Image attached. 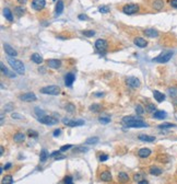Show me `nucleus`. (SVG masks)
<instances>
[{"label": "nucleus", "instance_id": "nucleus-1", "mask_svg": "<svg viewBox=\"0 0 177 184\" xmlns=\"http://www.w3.org/2000/svg\"><path fill=\"white\" fill-rule=\"evenodd\" d=\"M122 123L125 124L126 127H130V128H144V127H149V125L144 121H142L139 117L134 116H125L122 118Z\"/></svg>", "mask_w": 177, "mask_h": 184}, {"label": "nucleus", "instance_id": "nucleus-2", "mask_svg": "<svg viewBox=\"0 0 177 184\" xmlns=\"http://www.w3.org/2000/svg\"><path fill=\"white\" fill-rule=\"evenodd\" d=\"M8 62H9V65L12 67L13 70L17 71L19 75H24L25 67L24 65H23V62L21 60H18V59H15V58H13V57H9V58H8Z\"/></svg>", "mask_w": 177, "mask_h": 184}, {"label": "nucleus", "instance_id": "nucleus-3", "mask_svg": "<svg viewBox=\"0 0 177 184\" xmlns=\"http://www.w3.org/2000/svg\"><path fill=\"white\" fill-rule=\"evenodd\" d=\"M172 56H173V52H172V50H165L163 53H161L159 56H156V57L153 59V61L160 62V64H165V62H167V61L171 59Z\"/></svg>", "mask_w": 177, "mask_h": 184}, {"label": "nucleus", "instance_id": "nucleus-4", "mask_svg": "<svg viewBox=\"0 0 177 184\" xmlns=\"http://www.w3.org/2000/svg\"><path fill=\"white\" fill-rule=\"evenodd\" d=\"M41 92L49 95H58L60 93V88L57 86H47L41 89Z\"/></svg>", "mask_w": 177, "mask_h": 184}, {"label": "nucleus", "instance_id": "nucleus-5", "mask_svg": "<svg viewBox=\"0 0 177 184\" xmlns=\"http://www.w3.org/2000/svg\"><path fill=\"white\" fill-rule=\"evenodd\" d=\"M139 11V6L136 5V3H129V5H126V6L122 7V12L125 14H134Z\"/></svg>", "mask_w": 177, "mask_h": 184}, {"label": "nucleus", "instance_id": "nucleus-6", "mask_svg": "<svg viewBox=\"0 0 177 184\" xmlns=\"http://www.w3.org/2000/svg\"><path fill=\"white\" fill-rule=\"evenodd\" d=\"M38 122L50 126V125H55V124H57V123H58V120L53 116H47V115H45V116L38 118Z\"/></svg>", "mask_w": 177, "mask_h": 184}, {"label": "nucleus", "instance_id": "nucleus-7", "mask_svg": "<svg viewBox=\"0 0 177 184\" xmlns=\"http://www.w3.org/2000/svg\"><path fill=\"white\" fill-rule=\"evenodd\" d=\"M62 123L65 125H67L69 127H77V126H82L84 125V121L79 120V121H72V120H69V118H63Z\"/></svg>", "mask_w": 177, "mask_h": 184}, {"label": "nucleus", "instance_id": "nucleus-8", "mask_svg": "<svg viewBox=\"0 0 177 184\" xmlns=\"http://www.w3.org/2000/svg\"><path fill=\"white\" fill-rule=\"evenodd\" d=\"M95 48L98 49V52H104V50H106L107 49V42L105 41V40H102V38H98L96 40V42H95Z\"/></svg>", "mask_w": 177, "mask_h": 184}, {"label": "nucleus", "instance_id": "nucleus-9", "mask_svg": "<svg viewBox=\"0 0 177 184\" xmlns=\"http://www.w3.org/2000/svg\"><path fill=\"white\" fill-rule=\"evenodd\" d=\"M36 95L33 93V92H27L24 93L22 95H20V100L25 101V102H32V101H36Z\"/></svg>", "mask_w": 177, "mask_h": 184}, {"label": "nucleus", "instance_id": "nucleus-10", "mask_svg": "<svg viewBox=\"0 0 177 184\" xmlns=\"http://www.w3.org/2000/svg\"><path fill=\"white\" fill-rule=\"evenodd\" d=\"M45 5H46V1H45V0H33V1H32V7H33L35 10H37V11L43 10Z\"/></svg>", "mask_w": 177, "mask_h": 184}, {"label": "nucleus", "instance_id": "nucleus-11", "mask_svg": "<svg viewBox=\"0 0 177 184\" xmlns=\"http://www.w3.org/2000/svg\"><path fill=\"white\" fill-rule=\"evenodd\" d=\"M126 82L128 83V86H130L131 88H139L140 87V80L137 79L136 77H128L126 79Z\"/></svg>", "mask_w": 177, "mask_h": 184}, {"label": "nucleus", "instance_id": "nucleus-12", "mask_svg": "<svg viewBox=\"0 0 177 184\" xmlns=\"http://www.w3.org/2000/svg\"><path fill=\"white\" fill-rule=\"evenodd\" d=\"M74 79H75V76H74L72 73H69V74H67L66 77H65V85L67 87H71L72 83L74 82Z\"/></svg>", "mask_w": 177, "mask_h": 184}, {"label": "nucleus", "instance_id": "nucleus-13", "mask_svg": "<svg viewBox=\"0 0 177 184\" xmlns=\"http://www.w3.org/2000/svg\"><path fill=\"white\" fill-rule=\"evenodd\" d=\"M47 66L53 69H58L61 66V61L58 59H48L47 60Z\"/></svg>", "mask_w": 177, "mask_h": 184}, {"label": "nucleus", "instance_id": "nucleus-14", "mask_svg": "<svg viewBox=\"0 0 177 184\" xmlns=\"http://www.w3.org/2000/svg\"><path fill=\"white\" fill-rule=\"evenodd\" d=\"M151 153H152V151L149 148H141L140 150L138 151V156L140 158H148V157L151 156Z\"/></svg>", "mask_w": 177, "mask_h": 184}, {"label": "nucleus", "instance_id": "nucleus-15", "mask_svg": "<svg viewBox=\"0 0 177 184\" xmlns=\"http://www.w3.org/2000/svg\"><path fill=\"white\" fill-rule=\"evenodd\" d=\"M3 48H5V50H6V53L8 54V55L10 56V57H15L17 56V50L14 48H12L9 44H5V46H3Z\"/></svg>", "mask_w": 177, "mask_h": 184}, {"label": "nucleus", "instance_id": "nucleus-16", "mask_svg": "<svg viewBox=\"0 0 177 184\" xmlns=\"http://www.w3.org/2000/svg\"><path fill=\"white\" fill-rule=\"evenodd\" d=\"M134 43L138 46V47H141V48H143V47H146L148 45V42L144 40V38H142V37H136L134 41Z\"/></svg>", "mask_w": 177, "mask_h": 184}, {"label": "nucleus", "instance_id": "nucleus-17", "mask_svg": "<svg viewBox=\"0 0 177 184\" xmlns=\"http://www.w3.org/2000/svg\"><path fill=\"white\" fill-rule=\"evenodd\" d=\"M153 97H154V99H155L159 103L163 102L165 100V94H163L162 92L158 91V90H154V91H153Z\"/></svg>", "mask_w": 177, "mask_h": 184}, {"label": "nucleus", "instance_id": "nucleus-18", "mask_svg": "<svg viewBox=\"0 0 177 184\" xmlns=\"http://www.w3.org/2000/svg\"><path fill=\"white\" fill-rule=\"evenodd\" d=\"M62 11H63V1H62V0H58L55 8L56 15H60L61 13H62Z\"/></svg>", "mask_w": 177, "mask_h": 184}, {"label": "nucleus", "instance_id": "nucleus-19", "mask_svg": "<svg viewBox=\"0 0 177 184\" xmlns=\"http://www.w3.org/2000/svg\"><path fill=\"white\" fill-rule=\"evenodd\" d=\"M100 179H101L102 181H104V182H110V181H112L113 177H112L110 171H104L102 172V174L100 175Z\"/></svg>", "mask_w": 177, "mask_h": 184}, {"label": "nucleus", "instance_id": "nucleus-20", "mask_svg": "<svg viewBox=\"0 0 177 184\" xmlns=\"http://www.w3.org/2000/svg\"><path fill=\"white\" fill-rule=\"evenodd\" d=\"M144 35H147L148 37H156L159 35V32L154 29H147V30L143 31Z\"/></svg>", "mask_w": 177, "mask_h": 184}, {"label": "nucleus", "instance_id": "nucleus-21", "mask_svg": "<svg viewBox=\"0 0 177 184\" xmlns=\"http://www.w3.org/2000/svg\"><path fill=\"white\" fill-rule=\"evenodd\" d=\"M118 180L120 183H127L129 181V175L125 172H119L118 173Z\"/></svg>", "mask_w": 177, "mask_h": 184}, {"label": "nucleus", "instance_id": "nucleus-22", "mask_svg": "<svg viewBox=\"0 0 177 184\" xmlns=\"http://www.w3.org/2000/svg\"><path fill=\"white\" fill-rule=\"evenodd\" d=\"M152 7L155 10H162L164 7V1L163 0H154Z\"/></svg>", "mask_w": 177, "mask_h": 184}, {"label": "nucleus", "instance_id": "nucleus-23", "mask_svg": "<svg viewBox=\"0 0 177 184\" xmlns=\"http://www.w3.org/2000/svg\"><path fill=\"white\" fill-rule=\"evenodd\" d=\"M138 138L141 141H147V142H153L155 140V137L154 136H149V135H139Z\"/></svg>", "mask_w": 177, "mask_h": 184}, {"label": "nucleus", "instance_id": "nucleus-24", "mask_svg": "<svg viewBox=\"0 0 177 184\" xmlns=\"http://www.w3.org/2000/svg\"><path fill=\"white\" fill-rule=\"evenodd\" d=\"M31 60L34 61L35 64H42V62H43V58H42V56L39 55V54L34 53V54H32V56H31Z\"/></svg>", "mask_w": 177, "mask_h": 184}, {"label": "nucleus", "instance_id": "nucleus-25", "mask_svg": "<svg viewBox=\"0 0 177 184\" xmlns=\"http://www.w3.org/2000/svg\"><path fill=\"white\" fill-rule=\"evenodd\" d=\"M13 140L15 142H23L25 140V135L23 133H17L13 136Z\"/></svg>", "mask_w": 177, "mask_h": 184}, {"label": "nucleus", "instance_id": "nucleus-26", "mask_svg": "<svg viewBox=\"0 0 177 184\" xmlns=\"http://www.w3.org/2000/svg\"><path fill=\"white\" fill-rule=\"evenodd\" d=\"M3 15L6 17V19L9 21V22H12L13 21L12 12L10 11V9H9V8H5V9H3Z\"/></svg>", "mask_w": 177, "mask_h": 184}, {"label": "nucleus", "instance_id": "nucleus-27", "mask_svg": "<svg viewBox=\"0 0 177 184\" xmlns=\"http://www.w3.org/2000/svg\"><path fill=\"white\" fill-rule=\"evenodd\" d=\"M166 116H167V114L164 111H155L154 112V118H156V120H163Z\"/></svg>", "mask_w": 177, "mask_h": 184}, {"label": "nucleus", "instance_id": "nucleus-28", "mask_svg": "<svg viewBox=\"0 0 177 184\" xmlns=\"http://www.w3.org/2000/svg\"><path fill=\"white\" fill-rule=\"evenodd\" d=\"M149 172H150V174H152V175H161L163 171H162V169H160L158 167H151Z\"/></svg>", "mask_w": 177, "mask_h": 184}, {"label": "nucleus", "instance_id": "nucleus-29", "mask_svg": "<svg viewBox=\"0 0 177 184\" xmlns=\"http://www.w3.org/2000/svg\"><path fill=\"white\" fill-rule=\"evenodd\" d=\"M0 67H1V71H2V74L3 75H6V76H8V77H11V78H13L15 75H12L8 69H7L6 67H5V65H3V62H1L0 64Z\"/></svg>", "mask_w": 177, "mask_h": 184}, {"label": "nucleus", "instance_id": "nucleus-30", "mask_svg": "<svg viewBox=\"0 0 177 184\" xmlns=\"http://www.w3.org/2000/svg\"><path fill=\"white\" fill-rule=\"evenodd\" d=\"M13 183V178L12 175L8 174V175H5L2 178V184H12Z\"/></svg>", "mask_w": 177, "mask_h": 184}, {"label": "nucleus", "instance_id": "nucleus-31", "mask_svg": "<svg viewBox=\"0 0 177 184\" xmlns=\"http://www.w3.org/2000/svg\"><path fill=\"white\" fill-rule=\"evenodd\" d=\"M100 141L98 137H90L85 140V145H94V144H98Z\"/></svg>", "mask_w": 177, "mask_h": 184}, {"label": "nucleus", "instance_id": "nucleus-32", "mask_svg": "<svg viewBox=\"0 0 177 184\" xmlns=\"http://www.w3.org/2000/svg\"><path fill=\"white\" fill-rule=\"evenodd\" d=\"M173 127H176V125H175V124H173V123H163V124L159 125V128H162V129L173 128Z\"/></svg>", "mask_w": 177, "mask_h": 184}, {"label": "nucleus", "instance_id": "nucleus-33", "mask_svg": "<svg viewBox=\"0 0 177 184\" xmlns=\"http://www.w3.org/2000/svg\"><path fill=\"white\" fill-rule=\"evenodd\" d=\"M41 162H45L47 158H48V152H47V150L46 149H43L42 151H41Z\"/></svg>", "mask_w": 177, "mask_h": 184}, {"label": "nucleus", "instance_id": "nucleus-34", "mask_svg": "<svg viewBox=\"0 0 177 184\" xmlns=\"http://www.w3.org/2000/svg\"><path fill=\"white\" fill-rule=\"evenodd\" d=\"M82 34L86 37H92V36H94V35H95V32H94L93 30H86V31H83V32H82Z\"/></svg>", "mask_w": 177, "mask_h": 184}, {"label": "nucleus", "instance_id": "nucleus-35", "mask_svg": "<svg viewBox=\"0 0 177 184\" xmlns=\"http://www.w3.org/2000/svg\"><path fill=\"white\" fill-rule=\"evenodd\" d=\"M34 112H35V114L37 115V117H38V118L45 116V112H44L43 110H41V109H38V107H35Z\"/></svg>", "mask_w": 177, "mask_h": 184}, {"label": "nucleus", "instance_id": "nucleus-36", "mask_svg": "<svg viewBox=\"0 0 177 184\" xmlns=\"http://www.w3.org/2000/svg\"><path fill=\"white\" fill-rule=\"evenodd\" d=\"M74 110H75V106H74L72 103H68V104L66 105V111L69 112V113H73Z\"/></svg>", "mask_w": 177, "mask_h": 184}, {"label": "nucleus", "instance_id": "nucleus-37", "mask_svg": "<svg viewBox=\"0 0 177 184\" xmlns=\"http://www.w3.org/2000/svg\"><path fill=\"white\" fill-rule=\"evenodd\" d=\"M101 109H102V106L100 104H92L91 106H90V110H91L92 112H98Z\"/></svg>", "mask_w": 177, "mask_h": 184}, {"label": "nucleus", "instance_id": "nucleus-38", "mask_svg": "<svg viewBox=\"0 0 177 184\" xmlns=\"http://www.w3.org/2000/svg\"><path fill=\"white\" fill-rule=\"evenodd\" d=\"M98 11L101 13H108L110 12V7L107 6H102L98 8Z\"/></svg>", "mask_w": 177, "mask_h": 184}, {"label": "nucleus", "instance_id": "nucleus-39", "mask_svg": "<svg viewBox=\"0 0 177 184\" xmlns=\"http://www.w3.org/2000/svg\"><path fill=\"white\" fill-rule=\"evenodd\" d=\"M136 112H137V114H139V115H142L143 113H144V109L142 107V105H137L136 106Z\"/></svg>", "mask_w": 177, "mask_h": 184}, {"label": "nucleus", "instance_id": "nucleus-40", "mask_svg": "<svg viewBox=\"0 0 177 184\" xmlns=\"http://www.w3.org/2000/svg\"><path fill=\"white\" fill-rule=\"evenodd\" d=\"M14 11H15V13L18 14L19 17H21V15L24 13V9H23V8H20V7H17V8L14 9Z\"/></svg>", "mask_w": 177, "mask_h": 184}, {"label": "nucleus", "instance_id": "nucleus-41", "mask_svg": "<svg viewBox=\"0 0 177 184\" xmlns=\"http://www.w3.org/2000/svg\"><path fill=\"white\" fill-rule=\"evenodd\" d=\"M63 182H65V184H74L72 178H71V177H69V175H68V177H65Z\"/></svg>", "mask_w": 177, "mask_h": 184}, {"label": "nucleus", "instance_id": "nucleus-42", "mask_svg": "<svg viewBox=\"0 0 177 184\" xmlns=\"http://www.w3.org/2000/svg\"><path fill=\"white\" fill-rule=\"evenodd\" d=\"M146 110H147L148 112H155L156 107H155V105L154 104H148L147 107H146Z\"/></svg>", "mask_w": 177, "mask_h": 184}, {"label": "nucleus", "instance_id": "nucleus-43", "mask_svg": "<svg viewBox=\"0 0 177 184\" xmlns=\"http://www.w3.org/2000/svg\"><path fill=\"white\" fill-rule=\"evenodd\" d=\"M89 149L87 148H85V147H79V148H75L74 149V152H86Z\"/></svg>", "mask_w": 177, "mask_h": 184}, {"label": "nucleus", "instance_id": "nucleus-44", "mask_svg": "<svg viewBox=\"0 0 177 184\" xmlns=\"http://www.w3.org/2000/svg\"><path fill=\"white\" fill-rule=\"evenodd\" d=\"M11 116H12V118H15V120H23V118H24V117L22 116L21 114H19V113H12Z\"/></svg>", "mask_w": 177, "mask_h": 184}, {"label": "nucleus", "instance_id": "nucleus-45", "mask_svg": "<svg viewBox=\"0 0 177 184\" xmlns=\"http://www.w3.org/2000/svg\"><path fill=\"white\" fill-rule=\"evenodd\" d=\"M100 122L102 123V124H108L110 122V117H101L100 118Z\"/></svg>", "mask_w": 177, "mask_h": 184}, {"label": "nucleus", "instance_id": "nucleus-46", "mask_svg": "<svg viewBox=\"0 0 177 184\" xmlns=\"http://www.w3.org/2000/svg\"><path fill=\"white\" fill-rule=\"evenodd\" d=\"M134 181H141V180H143V177H142V174H140V173H138V174H134Z\"/></svg>", "mask_w": 177, "mask_h": 184}, {"label": "nucleus", "instance_id": "nucleus-47", "mask_svg": "<svg viewBox=\"0 0 177 184\" xmlns=\"http://www.w3.org/2000/svg\"><path fill=\"white\" fill-rule=\"evenodd\" d=\"M29 136L30 137H37L38 136V133L37 132H35V130H29Z\"/></svg>", "mask_w": 177, "mask_h": 184}, {"label": "nucleus", "instance_id": "nucleus-48", "mask_svg": "<svg viewBox=\"0 0 177 184\" xmlns=\"http://www.w3.org/2000/svg\"><path fill=\"white\" fill-rule=\"evenodd\" d=\"M107 159H108V156H107V154H102V156H100V161H101V162H104V161H106Z\"/></svg>", "mask_w": 177, "mask_h": 184}, {"label": "nucleus", "instance_id": "nucleus-49", "mask_svg": "<svg viewBox=\"0 0 177 184\" xmlns=\"http://www.w3.org/2000/svg\"><path fill=\"white\" fill-rule=\"evenodd\" d=\"M71 147H72V145H67V146H62V147L60 148V151H66V150H68V149H70Z\"/></svg>", "mask_w": 177, "mask_h": 184}, {"label": "nucleus", "instance_id": "nucleus-50", "mask_svg": "<svg viewBox=\"0 0 177 184\" xmlns=\"http://www.w3.org/2000/svg\"><path fill=\"white\" fill-rule=\"evenodd\" d=\"M60 152H61L60 150H59V151H54V152L50 154V157H55V158H56V157H58V156L60 154Z\"/></svg>", "mask_w": 177, "mask_h": 184}, {"label": "nucleus", "instance_id": "nucleus-51", "mask_svg": "<svg viewBox=\"0 0 177 184\" xmlns=\"http://www.w3.org/2000/svg\"><path fill=\"white\" fill-rule=\"evenodd\" d=\"M12 107H13V105H12V104H7L6 106H5V110L9 112V111H11V109H12Z\"/></svg>", "mask_w": 177, "mask_h": 184}, {"label": "nucleus", "instance_id": "nucleus-52", "mask_svg": "<svg viewBox=\"0 0 177 184\" xmlns=\"http://www.w3.org/2000/svg\"><path fill=\"white\" fill-rule=\"evenodd\" d=\"M171 6L177 9V0H171Z\"/></svg>", "mask_w": 177, "mask_h": 184}, {"label": "nucleus", "instance_id": "nucleus-53", "mask_svg": "<svg viewBox=\"0 0 177 184\" xmlns=\"http://www.w3.org/2000/svg\"><path fill=\"white\" fill-rule=\"evenodd\" d=\"M78 18H79V20H87V17L85 14H80Z\"/></svg>", "mask_w": 177, "mask_h": 184}, {"label": "nucleus", "instance_id": "nucleus-54", "mask_svg": "<svg viewBox=\"0 0 177 184\" xmlns=\"http://www.w3.org/2000/svg\"><path fill=\"white\" fill-rule=\"evenodd\" d=\"M59 134H60V129H55V130H54V136H55V137H58Z\"/></svg>", "mask_w": 177, "mask_h": 184}, {"label": "nucleus", "instance_id": "nucleus-55", "mask_svg": "<svg viewBox=\"0 0 177 184\" xmlns=\"http://www.w3.org/2000/svg\"><path fill=\"white\" fill-rule=\"evenodd\" d=\"M138 184H149V182H148L147 180H144V179H143V180L139 181V182H138Z\"/></svg>", "mask_w": 177, "mask_h": 184}, {"label": "nucleus", "instance_id": "nucleus-56", "mask_svg": "<svg viewBox=\"0 0 177 184\" xmlns=\"http://www.w3.org/2000/svg\"><path fill=\"white\" fill-rule=\"evenodd\" d=\"M11 166H12L11 163H8V165H6V166L3 167V169H5V170H8V169H10V168H11Z\"/></svg>", "mask_w": 177, "mask_h": 184}, {"label": "nucleus", "instance_id": "nucleus-57", "mask_svg": "<svg viewBox=\"0 0 177 184\" xmlns=\"http://www.w3.org/2000/svg\"><path fill=\"white\" fill-rule=\"evenodd\" d=\"M26 1L27 0H18L19 3H21V5H24V3H26Z\"/></svg>", "mask_w": 177, "mask_h": 184}, {"label": "nucleus", "instance_id": "nucleus-58", "mask_svg": "<svg viewBox=\"0 0 177 184\" xmlns=\"http://www.w3.org/2000/svg\"><path fill=\"white\" fill-rule=\"evenodd\" d=\"M95 95H96V97H102V95H103V93H96Z\"/></svg>", "mask_w": 177, "mask_h": 184}, {"label": "nucleus", "instance_id": "nucleus-59", "mask_svg": "<svg viewBox=\"0 0 177 184\" xmlns=\"http://www.w3.org/2000/svg\"><path fill=\"white\" fill-rule=\"evenodd\" d=\"M3 152H5V149H3V147L1 146V154H3Z\"/></svg>", "mask_w": 177, "mask_h": 184}]
</instances>
